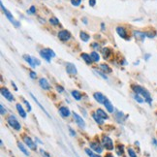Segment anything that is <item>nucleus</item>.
Masks as SVG:
<instances>
[{
    "label": "nucleus",
    "mask_w": 157,
    "mask_h": 157,
    "mask_svg": "<svg viewBox=\"0 0 157 157\" xmlns=\"http://www.w3.org/2000/svg\"><path fill=\"white\" fill-rule=\"evenodd\" d=\"M50 22H51V25H59V21H58V19L57 17H52V19L50 20Z\"/></svg>",
    "instance_id": "nucleus-32"
},
{
    "label": "nucleus",
    "mask_w": 157,
    "mask_h": 157,
    "mask_svg": "<svg viewBox=\"0 0 157 157\" xmlns=\"http://www.w3.org/2000/svg\"><path fill=\"white\" fill-rule=\"evenodd\" d=\"M90 56H91L92 61H94V62H98L99 60H100L99 54H98L97 52H92L91 53H90Z\"/></svg>",
    "instance_id": "nucleus-24"
},
{
    "label": "nucleus",
    "mask_w": 157,
    "mask_h": 157,
    "mask_svg": "<svg viewBox=\"0 0 157 157\" xmlns=\"http://www.w3.org/2000/svg\"><path fill=\"white\" fill-rule=\"evenodd\" d=\"M66 71L69 74H77V68L73 63H67V65H66Z\"/></svg>",
    "instance_id": "nucleus-14"
},
{
    "label": "nucleus",
    "mask_w": 157,
    "mask_h": 157,
    "mask_svg": "<svg viewBox=\"0 0 157 157\" xmlns=\"http://www.w3.org/2000/svg\"><path fill=\"white\" fill-rule=\"evenodd\" d=\"M93 97H94V99L98 102V103H100V104H104V102H105V100H106V97L105 96L102 94V93H100V92H96V93H94V95H93Z\"/></svg>",
    "instance_id": "nucleus-12"
},
{
    "label": "nucleus",
    "mask_w": 157,
    "mask_h": 157,
    "mask_svg": "<svg viewBox=\"0 0 157 157\" xmlns=\"http://www.w3.org/2000/svg\"><path fill=\"white\" fill-rule=\"evenodd\" d=\"M8 123H9V125L11 126V127H13L17 131H20L21 128L20 122L17 121V119L16 118L15 116H10L8 117Z\"/></svg>",
    "instance_id": "nucleus-4"
},
{
    "label": "nucleus",
    "mask_w": 157,
    "mask_h": 157,
    "mask_svg": "<svg viewBox=\"0 0 157 157\" xmlns=\"http://www.w3.org/2000/svg\"><path fill=\"white\" fill-rule=\"evenodd\" d=\"M82 3V0H71V4L75 6V7H78V6H80Z\"/></svg>",
    "instance_id": "nucleus-35"
},
{
    "label": "nucleus",
    "mask_w": 157,
    "mask_h": 157,
    "mask_svg": "<svg viewBox=\"0 0 157 157\" xmlns=\"http://www.w3.org/2000/svg\"><path fill=\"white\" fill-rule=\"evenodd\" d=\"M1 94H2L8 101H10V102H12V101L14 100V96H13V94H12V93L9 91V89H8V88H6V87H1Z\"/></svg>",
    "instance_id": "nucleus-8"
},
{
    "label": "nucleus",
    "mask_w": 157,
    "mask_h": 157,
    "mask_svg": "<svg viewBox=\"0 0 157 157\" xmlns=\"http://www.w3.org/2000/svg\"><path fill=\"white\" fill-rule=\"evenodd\" d=\"M91 47H93V49H99V45L97 43H92Z\"/></svg>",
    "instance_id": "nucleus-43"
},
{
    "label": "nucleus",
    "mask_w": 157,
    "mask_h": 157,
    "mask_svg": "<svg viewBox=\"0 0 157 157\" xmlns=\"http://www.w3.org/2000/svg\"><path fill=\"white\" fill-rule=\"evenodd\" d=\"M40 152H41V154L43 155L44 157H50V154L48 153V152H46L44 149H40Z\"/></svg>",
    "instance_id": "nucleus-37"
},
{
    "label": "nucleus",
    "mask_w": 157,
    "mask_h": 157,
    "mask_svg": "<svg viewBox=\"0 0 157 157\" xmlns=\"http://www.w3.org/2000/svg\"><path fill=\"white\" fill-rule=\"evenodd\" d=\"M133 34H134V37H135V39H136V40L141 41V42H143V41L144 40V38L147 37L146 32L139 31V30H135V31L133 32Z\"/></svg>",
    "instance_id": "nucleus-10"
},
{
    "label": "nucleus",
    "mask_w": 157,
    "mask_h": 157,
    "mask_svg": "<svg viewBox=\"0 0 157 157\" xmlns=\"http://www.w3.org/2000/svg\"><path fill=\"white\" fill-rule=\"evenodd\" d=\"M96 4V0H89V5L91 6V7H94Z\"/></svg>",
    "instance_id": "nucleus-41"
},
{
    "label": "nucleus",
    "mask_w": 157,
    "mask_h": 157,
    "mask_svg": "<svg viewBox=\"0 0 157 157\" xmlns=\"http://www.w3.org/2000/svg\"><path fill=\"white\" fill-rule=\"evenodd\" d=\"M73 117H74V119H75V121L76 123L80 126V127L82 128H84L86 127V122H84V120L82 119V117H81L80 116H78V113H73Z\"/></svg>",
    "instance_id": "nucleus-9"
},
{
    "label": "nucleus",
    "mask_w": 157,
    "mask_h": 157,
    "mask_svg": "<svg viewBox=\"0 0 157 157\" xmlns=\"http://www.w3.org/2000/svg\"><path fill=\"white\" fill-rule=\"evenodd\" d=\"M102 144L103 147L108 149V150H113V143L112 141V139L108 136H104L103 137V140H102Z\"/></svg>",
    "instance_id": "nucleus-5"
},
{
    "label": "nucleus",
    "mask_w": 157,
    "mask_h": 157,
    "mask_svg": "<svg viewBox=\"0 0 157 157\" xmlns=\"http://www.w3.org/2000/svg\"><path fill=\"white\" fill-rule=\"evenodd\" d=\"M80 38L83 41V42H87L89 40V35L87 33H86L84 31H82L80 33Z\"/></svg>",
    "instance_id": "nucleus-27"
},
{
    "label": "nucleus",
    "mask_w": 157,
    "mask_h": 157,
    "mask_svg": "<svg viewBox=\"0 0 157 157\" xmlns=\"http://www.w3.org/2000/svg\"><path fill=\"white\" fill-rule=\"evenodd\" d=\"M102 54H103L105 58L109 57L111 56V50L109 49V48H103V49H102Z\"/></svg>",
    "instance_id": "nucleus-26"
},
{
    "label": "nucleus",
    "mask_w": 157,
    "mask_h": 157,
    "mask_svg": "<svg viewBox=\"0 0 157 157\" xmlns=\"http://www.w3.org/2000/svg\"><path fill=\"white\" fill-rule=\"evenodd\" d=\"M0 5H1V8H2V11L4 12V14H5V16H6V17H7V19L13 23V25L16 26V27H19L20 25H21V23L17 21H16L15 19H14V17H13V15H12L10 12L6 9L5 7H4V5H3V3L2 2H0Z\"/></svg>",
    "instance_id": "nucleus-2"
},
{
    "label": "nucleus",
    "mask_w": 157,
    "mask_h": 157,
    "mask_svg": "<svg viewBox=\"0 0 157 157\" xmlns=\"http://www.w3.org/2000/svg\"><path fill=\"white\" fill-rule=\"evenodd\" d=\"M25 104L26 105V107H27V109H28V112H31V110H32V108H31V106H30V104L28 103V101L25 100Z\"/></svg>",
    "instance_id": "nucleus-39"
},
{
    "label": "nucleus",
    "mask_w": 157,
    "mask_h": 157,
    "mask_svg": "<svg viewBox=\"0 0 157 157\" xmlns=\"http://www.w3.org/2000/svg\"><path fill=\"white\" fill-rule=\"evenodd\" d=\"M104 106L106 107V110H108L109 113H113V106L112 105V103H111L109 99L106 98V100L104 102Z\"/></svg>",
    "instance_id": "nucleus-19"
},
{
    "label": "nucleus",
    "mask_w": 157,
    "mask_h": 157,
    "mask_svg": "<svg viewBox=\"0 0 157 157\" xmlns=\"http://www.w3.org/2000/svg\"><path fill=\"white\" fill-rule=\"evenodd\" d=\"M39 83H40L41 87L43 88V89H50V88H51V86H50V83L48 82V81L46 80L45 78H40V81H39Z\"/></svg>",
    "instance_id": "nucleus-16"
},
{
    "label": "nucleus",
    "mask_w": 157,
    "mask_h": 157,
    "mask_svg": "<svg viewBox=\"0 0 157 157\" xmlns=\"http://www.w3.org/2000/svg\"><path fill=\"white\" fill-rule=\"evenodd\" d=\"M96 113H97V116L100 117L102 119H108L109 117H108V114L106 113V112H104L102 109H98L97 111H96Z\"/></svg>",
    "instance_id": "nucleus-20"
},
{
    "label": "nucleus",
    "mask_w": 157,
    "mask_h": 157,
    "mask_svg": "<svg viewBox=\"0 0 157 157\" xmlns=\"http://www.w3.org/2000/svg\"><path fill=\"white\" fill-rule=\"evenodd\" d=\"M92 117H93V119L96 121V123H98V124H100V125H103V124H104V120L102 119L100 117H98V116H97V113H92Z\"/></svg>",
    "instance_id": "nucleus-22"
},
{
    "label": "nucleus",
    "mask_w": 157,
    "mask_h": 157,
    "mask_svg": "<svg viewBox=\"0 0 157 157\" xmlns=\"http://www.w3.org/2000/svg\"><path fill=\"white\" fill-rule=\"evenodd\" d=\"M90 147L92 148L93 151L97 152V153H101L103 151V148L101 147V146L98 143H90Z\"/></svg>",
    "instance_id": "nucleus-13"
},
{
    "label": "nucleus",
    "mask_w": 157,
    "mask_h": 157,
    "mask_svg": "<svg viewBox=\"0 0 157 157\" xmlns=\"http://www.w3.org/2000/svg\"><path fill=\"white\" fill-rule=\"evenodd\" d=\"M146 35H147V37L148 38H154L155 36H156V32L154 31H148V32H146Z\"/></svg>",
    "instance_id": "nucleus-33"
},
{
    "label": "nucleus",
    "mask_w": 157,
    "mask_h": 157,
    "mask_svg": "<svg viewBox=\"0 0 157 157\" xmlns=\"http://www.w3.org/2000/svg\"><path fill=\"white\" fill-rule=\"evenodd\" d=\"M58 38H59V40L66 42L71 38V33L68 31V30H61V31H59V33H58Z\"/></svg>",
    "instance_id": "nucleus-6"
},
{
    "label": "nucleus",
    "mask_w": 157,
    "mask_h": 157,
    "mask_svg": "<svg viewBox=\"0 0 157 157\" xmlns=\"http://www.w3.org/2000/svg\"><path fill=\"white\" fill-rule=\"evenodd\" d=\"M28 13H30V14H34L35 12H36V8L34 7V6H31V7H30V9H29V11H27Z\"/></svg>",
    "instance_id": "nucleus-38"
},
{
    "label": "nucleus",
    "mask_w": 157,
    "mask_h": 157,
    "mask_svg": "<svg viewBox=\"0 0 157 157\" xmlns=\"http://www.w3.org/2000/svg\"><path fill=\"white\" fill-rule=\"evenodd\" d=\"M17 113H19V114L21 116V117H22V118H25L26 117V113H25V111L23 110V108H22V106L21 105V104H17Z\"/></svg>",
    "instance_id": "nucleus-18"
},
{
    "label": "nucleus",
    "mask_w": 157,
    "mask_h": 157,
    "mask_svg": "<svg viewBox=\"0 0 157 157\" xmlns=\"http://www.w3.org/2000/svg\"><path fill=\"white\" fill-rule=\"evenodd\" d=\"M56 89H57V91H58V92H63V91H64L63 87H62V86H58L56 87Z\"/></svg>",
    "instance_id": "nucleus-42"
},
{
    "label": "nucleus",
    "mask_w": 157,
    "mask_h": 157,
    "mask_svg": "<svg viewBox=\"0 0 157 157\" xmlns=\"http://www.w3.org/2000/svg\"></svg>",
    "instance_id": "nucleus-48"
},
{
    "label": "nucleus",
    "mask_w": 157,
    "mask_h": 157,
    "mask_svg": "<svg viewBox=\"0 0 157 157\" xmlns=\"http://www.w3.org/2000/svg\"><path fill=\"white\" fill-rule=\"evenodd\" d=\"M105 157H114L113 154H110V153H109V154H106V156Z\"/></svg>",
    "instance_id": "nucleus-46"
},
{
    "label": "nucleus",
    "mask_w": 157,
    "mask_h": 157,
    "mask_svg": "<svg viewBox=\"0 0 157 157\" xmlns=\"http://www.w3.org/2000/svg\"><path fill=\"white\" fill-rule=\"evenodd\" d=\"M0 108H1V114L3 116V114L6 113V110L4 109V106H3V105H0Z\"/></svg>",
    "instance_id": "nucleus-44"
},
{
    "label": "nucleus",
    "mask_w": 157,
    "mask_h": 157,
    "mask_svg": "<svg viewBox=\"0 0 157 157\" xmlns=\"http://www.w3.org/2000/svg\"><path fill=\"white\" fill-rule=\"evenodd\" d=\"M82 21H83V22H84V23H86V25H87V20H86V19H83Z\"/></svg>",
    "instance_id": "nucleus-47"
},
{
    "label": "nucleus",
    "mask_w": 157,
    "mask_h": 157,
    "mask_svg": "<svg viewBox=\"0 0 157 157\" xmlns=\"http://www.w3.org/2000/svg\"><path fill=\"white\" fill-rule=\"evenodd\" d=\"M100 68L102 69V71H103L104 73H112V68L107 64H101Z\"/></svg>",
    "instance_id": "nucleus-23"
},
{
    "label": "nucleus",
    "mask_w": 157,
    "mask_h": 157,
    "mask_svg": "<svg viewBox=\"0 0 157 157\" xmlns=\"http://www.w3.org/2000/svg\"><path fill=\"white\" fill-rule=\"evenodd\" d=\"M82 58L86 61V64H91L92 62V59H91V56H90V54H87V53H82Z\"/></svg>",
    "instance_id": "nucleus-21"
},
{
    "label": "nucleus",
    "mask_w": 157,
    "mask_h": 157,
    "mask_svg": "<svg viewBox=\"0 0 157 157\" xmlns=\"http://www.w3.org/2000/svg\"><path fill=\"white\" fill-rule=\"evenodd\" d=\"M117 34H118L121 38H123V39H128L127 32H126V30H125L124 27H122V26H118V27H117Z\"/></svg>",
    "instance_id": "nucleus-11"
},
{
    "label": "nucleus",
    "mask_w": 157,
    "mask_h": 157,
    "mask_svg": "<svg viewBox=\"0 0 157 157\" xmlns=\"http://www.w3.org/2000/svg\"><path fill=\"white\" fill-rule=\"evenodd\" d=\"M30 95H31V97H32V99H33V100H34V101L36 102V103H37V104H38V106H39V107H40L41 109H42V111H44V112L46 113V114H47V116H49V113H48V112H47V111L45 110V108H44L43 106H42V105H41V104L39 103V102H38V100H37V99H36V98H35V96H34V95H33L32 93H30Z\"/></svg>",
    "instance_id": "nucleus-29"
},
{
    "label": "nucleus",
    "mask_w": 157,
    "mask_h": 157,
    "mask_svg": "<svg viewBox=\"0 0 157 157\" xmlns=\"http://www.w3.org/2000/svg\"><path fill=\"white\" fill-rule=\"evenodd\" d=\"M86 152L87 153V155L89 156V157H100V156H98V155H96V154H94L91 150H90L89 148H86Z\"/></svg>",
    "instance_id": "nucleus-34"
},
{
    "label": "nucleus",
    "mask_w": 157,
    "mask_h": 157,
    "mask_svg": "<svg viewBox=\"0 0 157 157\" xmlns=\"http://www.w3.org/2000/svg\"><path fill=\"white\" fill-rule=\"evenodd\" d=\"M134 99L137 101V102H139V103H144V99H143V97H141V95L140 94H137V93H135L134 94Z\"/></svg>",
    "instance_id": "nucleus-31"
},
{
    "label": "nucleus",
    "mask_w": 157,
    "mask_h": 157,
    "mask_svg": "<svg viewBox=\"0 0 157 157\" xmlns=\"http://www.w3.org/2000/svg\"><path fill=\"white\" fill-rule=\"evenodd\" d=\"M123 148H124V147L122 146V144H121V146H120V144H118L117 147V153L118 155H120V156L123 155V150H124Z\"/></svg>",
    "instance_id": "nucleus-30"
},
{
    "label": "nucleus",
    "mask_w": 157,
    "mask_h": 157,
    "mask_svg": "<svg viewBox=\"0 0 157 157\" xmlns=\"http://www.w3.org/2000/svg\"><path fill=\"white\" fill-rule=\"evenodd\" d=\"M36 77H37V75H36V73H35L34 71L30 72V78H36Z\"/></svg>",
    "instance_id": "nucleus-40"
},
{
    "label": "nucleus",
    "mask_w": 157,
    "mask_h": 157,
    "mask_svg": "<svg viewBox=\"0 0 157 157\" xmlns=\"http://www.w3.org/2000/svg\"><path fill=\"white\" fill-rule=\"evenodd\" d=\"M17 147H19V148L21 149V151H22L23 153H25L26 156H28L29 155V152L27 151V150H26V148H25V146H23V144L21 143V142H19V143H17Z\"/></svg>",
    "instance_id": "nucleus-25"
},
{
    "label": "nucleus",
    "mask_w": 157,
    "mask_h": 157,
    "mask_svg": "<svg viewBox=\"0 0 157 157\" xmlns=\"http://www.w3.org/2000/svg\"><path fill=\"white\" fill-rule=\"evenodd\" d=\"M128 154H129V156L130 157H137V154H136V152L133 150L131 147H129L128 148Z\"/></svg>",
    "instance_id": "nucleus-36"
},
{
    "label": "nucleus",
    "mask_w": 157,
    "mask_h": 157,
    "mask_svg": "<svg viewBox=\"0 0 157 157\" xmlns=\"http://www.w3.org/2000/svg\"><path fill=\"white\" fill-rule=\"evenodd\" d=\"M132 89L135 93L140 94L141 96H143V97L144 98V100H146L149 105H151L152 99H151V97H150L149 92L146 88H144L143 86H132Z\"/></svg>",
    "instance_id": "nucleus-1"
},
{
    "label": "nucleus",
    "mask_w": 157,
    "mask_h": 157,
    "mask_svg": "<svg viewBox=\"0 0 157 157\" xmlns=\"http://www.w3.org/2000/svg\"><path fill=\"white\" fill-rule=\"evenodd\" d=\"M72 96L78 101H80L82 99V94L78 91H77V90H73V91H72Z\"/></svg>",
    "instance_id": "nucleus-28"
},
{
    "label": "nucleus",
    "mask_w": 157,
    "mask_h": 157,
    "mask_svg": "<svg viewBox=\"0 0 157 157\" xmlns=\"http://www.w3.org/2000/svg\"><path fill=\"white\" fill-rule=\"evenodd\" d=\"M40 56L44 59H46L47 61H50L52 57L56 56V53L51 49H43L40 51Z\"/></svg>",
    "instance_id": "nucleus-3"
},
{
    "label": "nucleus",
    "mask_w": 157,
    "mask_h": 157,
    "mask_svg": "<svg viewBox=\"0 0 157 157\" xmlns=\"http://www.w3.org/2000/svg\"><path fill=\"white\" fill-rule=\"evenodd\" d=\"M59 113L61 114L62 117H68L70 116V111L66 107H60L59 108Z\"/></svg>",
    "instance_id": "nucleus-15"
},
{
    "label": "nucleus",
    "mask_w": 157,
    "mask_h": 157,
    "mask_svg": "<svg viewBox=\"0 0 157 157\" xmlns=\"http://www.w3.org/2000/svg\"><path fill=\"white\" fill-rule=\"evenodd\" d=\"M23 141H25V144L29 148H31L32 150L37 149V146H36V144L31 140V138H29L28 136H25V137H23Z\"/></svg>",
    "instance_id": "nucleus-7"
},
{
    "label": "nucleus",
    "mask_w": 157,
    "mask_h": 157,
    "mask_svg": "<svg viewBox=\"0 0 157 157\" xmlns=\"http://www.w3.org/2000/svg\"><path fill=\"white\" fill-rule=\"evenodd\" d=\"M23 59L25 60V61L31 66L32 68H34L35 66H36V64H35V61H34V58H32L30 56H27V54H25V56H23Z\"/></svg>",
    "instance_id": "nucleus-17"
},
{
    "label": "nucleus",
    "mask_w": 157,
    "mask_h": 157,
    "mask_svg": "<svg viewBox=\"0 0 157 157\" xmlns=\"http://www.w3.org/2000/svg\"><path fill=\"white\" fill-rule=\"evenodd\" d=\"M69 131H70V133H71V135L72 136H76V132L72 129V128H69Z\"/></svg>",
    "instance_id": "nucleus-45"
}]
</instances>
